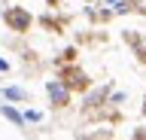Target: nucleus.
Instances as JSON below:
<instances>
[{
  "mask_svg": "<svg viewBox=\"0 0 146 140\" xmlns=\"http://www.w3.org/2000/svg\"><path fill=\"white\" fill-rule=\"evenodd\" d=\"M46 88H49V98H52V104H55V107H64V104L70 101V94H67V88H64L61 82H49Z\"/></svg>",
  "mask_w": 146,
  "mask_h": 140,
  "instance_id": "f257e3e1",
  "label": "nucleus"
},
{
  "mask_svg": "<svg viewBox=\"0 0 146 140\" xmlns=\"http://www.w3.org/2000/svg\"><path fill=\"white\" fill-rule=\"evenodd\" d=\"M6 21L12 25V28H18V31H27L31 15H27V12H21V9H12V12H6Z\"/></svg>",
  "mask_w": 146,
  "mask_h": 140,
  "instance_id": "f03ea898",
  "label": "nucleus"
},
{
  "mask_svg": "<svg viewBox=\"0 0 146 140\" xmlns=\"http://www.w3.org/2000/svg\"><path fill=\"white\" fill-rule=\"evenodd\" d=\"M6 98H12V101H25L27 94L21 92V88H6Z\"/></svg>",
  "mask_w": 146,
  "mask_h": 140,
  "instance_id": "7ed1b4c3",
  "label": "nucleus"
},
{
  "mask_svg": "<svg viewBox=\"0 0 146 140\" xmlns=\"http://www.w3.org/2000/svg\"><path fill=\"white\" fill-rule=\"evenodd\" d=\"M3 113H6V116H9L12 122H15V125H21V122H25V119H21V116L15 113V110H9V107H3Z\"/></svg>",
  "mask_w": 146,
  "mask_h": 140,
  "instance_id": "20e7f679",
  "label": "nucleus"
},
{
  "mask_svg": "<svg viewBox=\"0 0 146 140\" xmlns=\"http://www.w3.org/2000/svg\"><path fill=\"white\" fill-rule=\"evenodd\" d=\"M6 67H9V64H6V61H3V58H0V73H3V70H6Z\"/></svg>",
  "mask_w": 146,
  "mask_h": 140,
  "instance_id": "39448f33",
  "label": "nucleus"
}]
</instances>
